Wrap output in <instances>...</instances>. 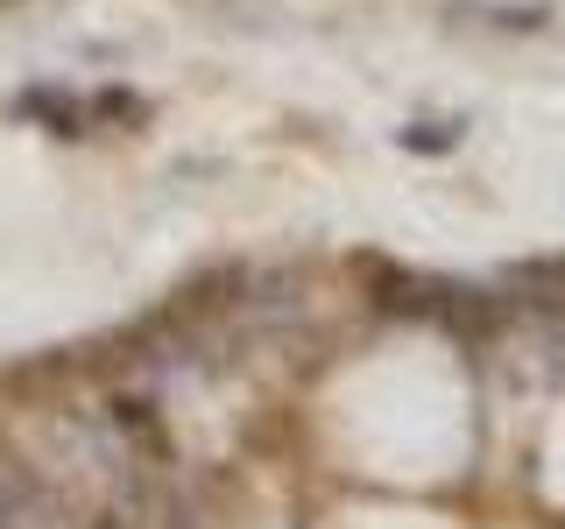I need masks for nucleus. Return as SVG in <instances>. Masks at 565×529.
<instances>
[{
    "mask_svg": "<svg viewBox=\"0 0 565 529\" xmlns=\"http://www.w3.org/2000/svg\"><path fill=\"white\" fill-rule=\"evenodd\" d=\"M403 141H411V149H446V141H459V128H438V120H431V128H417V134H403Z\"/></svg>",
    "mask_w": 565,
    "mask_h": 529,
    "instance_id": "f257e3e1",
    "label": "nucleus"
}]
</instances>
